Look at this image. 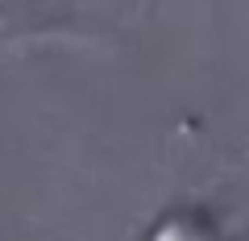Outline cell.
Returning <instances> with one entry per match:
<instances>
[{
    "instance_id": "cell-1",
    "label": "cell",
    "mask_w": 249,
    "mask_h": 241,
    "mask_svg": "<svg viewBox=\"0 0 249 241\" xmlns=\"http://www.w3.org/2000/svg\"><path fill=\"white\" fill-rule=\"evenodd\" d=\"M150 241H224V233L216 229V221L204 212V208L187 204V208H175V212L162 216V221L154 224Z\"/></svg>"
}]
</instances>
